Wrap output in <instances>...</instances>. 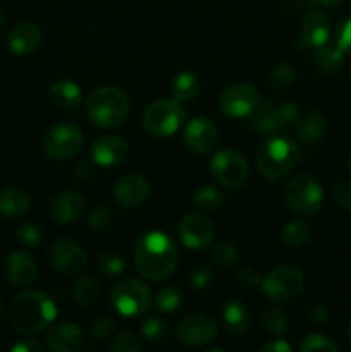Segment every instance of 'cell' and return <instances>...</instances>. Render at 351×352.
<instances>
[{"label":"cell","instance_id":"1","mask_svg":"<svg viewBox=\"0 0 351 352\" xmlns=\"http://www.w3.org/2000/svg\"><path fill=\"white\" fill-rule=\"evenodd\" d=\"M178 248L165 232H147L134 243L133 261L148 280H165L178 267Z\"/></svg>","mask_w":351,"mask_h":352},{"label":"cell","instance_id":"2","mask_svg":"<svg viewBox=\"0 0 351 352\" xmlns=\"http://www.w3.org/2000/svg\"><path fill=\"white\" fill-rule=\"evenodd\" d=\"M57 316L54 299L41 291H26L17 294L9 306V323L21 336L43 332Z\"/></svg>","mask_w":351,"mask_h":352},{"label":"cell","instance_id":"3","mask_svg":"<svg viewBox=\"0 0 351 352\" xmlns=\"http://www.w3.org/2000/svg\"><path fill=\"white\" fill-rule=\"evenodd\" d=\"M86 116L95 126L114 129L129 116V100L117 86H102L86 100Z\"/></svg>","mask_w":351,"mask_h":352},{"label":"cell","instance_id":"4","mask_svg":"<svg viewBox=\"0 0 351 352\" xmlns=\"http://www.w3.org/2000/svg\"><path fill=\"white\" fill-rule=\"evenodd\" d=\"M299 148L291 138L272 136L257 151V167L268 181H279L296 167Z\"/></svg>","mask_w":351,"mask_h":352},{"label":"cell","instance_id":"5","mask_svg":"<svg viewBox=\"0 0 351 352\" xmlns=\"http://www.w3.org/2000/svg\"><path fill=\"white\" fill-rule=\"evenodd\" d=\"M186 110L178 100H155L145 109L143 127L155 138H169L184 124Z\"/></svg>","mask_w":351,"mask_h":352},{"label":"cell","instance_id":"6","mask_svg":"<svg viewBox=\"0 0 351 352\" xmlns=\"http://www.w3.org/2000/svg\"><path fill=\"white\" fill-rule=\"evenodd\" d=\"M262 291L277 305H291L305 291V277L301 272L291 265L274 268L262 280Z\"/></svg>","mask_w":351,"mask_h":352},{"label":"cell","instance_id":"7","mask_svg":"<svg viewBox=\"0 0 351 352\" xmlns=\"http://www.w3.org/2000/svg\"><path fill=\"white\" fill-rule=\"evenodd\" d=\"M282 198L292 212L313 215L323 205V189L317 179L310 175H296L286 182Z\"/></svg>","mask_w":351,"mask_h":352},{"label":"cell","instance_id":"8","mask_svg":"<svg viewBox=\"0 0 351 352\" xmlns=\"http://www.w3.org/2000/svg\"><path fill=\"white\" fill-rule=\"evenodd\" d=\"M151 292L145 282L138 278H126L114 285L110 291V305L119 315L136 318L145 315L150 308Z\"/></svg>","mask_w":351,"mask_h":352},{"label":"cell","instance_id":"9","mask_svg":"<svg viewBox=\"0 0 351 352\" xmlns=\"http://www.w3.org/2000/svg\"><path fill=\"white\" fill-rule=\"evenodd\" d=\"M250 117L251 129L260 134H272L296 124L299 109L292 102L275 105L272 100H262Z\"/></svg>","mask_w":351,"mask_h":352},{"label":"cell","instance_id":"10","mask_svg":"<svg viewBox=\"0 0 351 352\" xmlns=\"http://www.w3.org/2000/svg\"><path fill=\"white\" fill-rule=\"evenodd\" d=\"M213 181L226 189H240L250 175L246 158L234 150H219L210 162Z\"/></svg>","mask_w":351,"mask_h":352},{"label":"cell","instance_id":"11","mask_svg":"<svg viewBox=\"0 0 351 352\" xmlns=\"http://www.w3.org/2000/svg\"><path fill=\"white\" fill-rule=\"evenodd\" d=\"M85 146V136L79 127L72 124H58L47 133L43 141L45 153L54 160L74 158Z\"/></svg>","mask_w":351,"mask_h":352},{"label":"cell","instance_id":"12","mask_svg":"<svg viewBox=\"0 0 351 352\" xmlns=\"http://www.w3.org/2000/svg\"><path fill=\"white\" fill-rule=\"evenodd\" d=\"M257 88L248 82H236L222 91L219 98V109L229 119H244L255 112L260 103Z\"/></svg>","mask_w":351,"mask_h":352},{"label":"cell","instance_id":"13","mask_svg":"<svg viewBox=\"0 0 351 352\" xmlns=\"http://www.w3.org/2000/svg\"><path fill=\"white\" fill-rule=\"evenodd\" d=\"M219 333L217 322L209 315L195 313L179 322L178 339L188 347H203L212 342Z\"/></svg>","mask_w":351,"mask_h":352},{"label":"cell","instance_id":"14","mask_svg":"<svg viewBox=\"0 0 351 352\" xmlns=\"http://www.w3.org/2000/svg\"><path fill=\"white\" fill-rule=\"evenodd\" d=\"M48 263L61 274H78L88 265V254L71 239H58L48 248Z\"/></svg>","mask_w":351,"mask_h":352},{"label":"cell","instance_id":"15","mask_svg":"<svg viewBox=\"0 0 351 352\" xmlns=\"http://www.w3.org/2000/svg\"><path fill=\"white\" fill-rule=\"evenodd\" d=\"M179 237L189 250H205L213 241V226L205 215L188 213L179 222Z\"/></svg>","mask_w":351,"mask_h":352},{"label":"cell","instance_id":"16","mask_svg":"<svg viewBox=\"0 0 351 352\" xmlns=\"http://www.w3.org/2000/svg\"><path fill=\"white\" fill-rule=\"evenodd\" d=\"M184 143L191 151L198 155H206L215 148L219 140V131L215 124L206 117H195L184 126Z\"/></svg>","mask_w":351,"mask_h":352},{"label":"cell","instance_id":"17","mask_svg":"<svg viewBox=\"0 0 351 352\" xmlns=\"http://www.w3.org/2000/svg\"><path fill=\"white\" fill-rule=\"evenodd\" d=\"M127 153H129L127 141L116 134H103L96 138L89 150L93 162L100 167H116L126 160Z\"/></svg>","mask_w":351,"mask_h":352},{"label":"cell","instance_id":"18","mask_svg":"<svg viewBox=\"0 0 351 352\" xmlns=\"http://www.w3.org/2000/svg\"><path fill=\"white\" fill-rule=\"evenodd\" d=\"M332 31L330 17L327 16L326 10L320 7H313L306 12L301 23V47L317 48L320 45L327 43Z\"/></svg>","mask_w":351,"mask_h":352},{"label":"cell","instance_id":"19","mask_svg":"<svg viewBox=\"0 0 351 352\" xmlns=\"http://www.w3.org/2000/svg\"><path fill=\"white\" fill-rule=\"evenodd\" d=\"M114 198L126 208L140 206L150 198V182L138 174L124 175L114 188Z\"/></svg>","mask_w":351,"mask_h":352},{"label":"cell","instance_id":"20","mask_svg":"<svg viewBox=\"0 0 351 352\" xmlns=\"http://www.w3.org/2000/svg\"><path fill=\"white\" fill-rule=\"evenodd\" d=\"M86 210V201L78 192H62L55 196L48 208V215L55 223L78 222Z\"/></svg>","mask_w":351,"mask_h":352},{"label":"cell","instance_id":"21","mask_svg":"<svg viewBox=\"0 0 351 352\" xmlns=\"http://www.w3.org/2000/svg\"><path fill=\"white\" fill-rule=\"evenodd\" d=\"M47 346L55 352H76L85 346V333L72 322L58 323L47 333Z\"/></svg>","mask_w":351,"mask_h":352},{"label":"cell","instance_id":"22","mask_svg":"<svg viewBox=\"0 0 351 352\" xmlns=\"http://www.w3.org/2000/svg\"><path fill=\"white\" fill-rule=\"evenodd\" d=\"M6 268L10 284L16 285V287H26V285L33 284L38 274L34 258L31 254L24 253V251H14V253H10L7 256Z\"/></svg>","mask_w":351,"mask_h":352},{"label":"cell","instance_id":"23","mask_svg":"<svg viewBox=\"0 0 351 352\" xmlns=\"http://www.w3.org/2000/svg\"><path fill=\"white\" fill-rule=\"evenodd\" d=\"M41 43V30L34 23H21L10 30L7 47L14 55L33 54Z\"/></svg>","mask_w":351,"mask_h":352},{"label":"cell","instance_id":"24","mask_svg":"<svg viewBox=\"0 0 351 352\" xmlns=\"http://www.w3.org/2000/svg\"><path fill=\"white\" fill-rule=\"evenodd\" d=\"M222 322L226 329L233 336L240 337L250 332L251 329V315L250 309L236 299H229L222 306Z\"/></svg>","mask_w":351,"mask_h":352},{"label":"cell","instance_id":"25","mask_svg":"<svg viewBox=\"0 0 351 352\" xmlns=\"http://www.w3.org/2000/svg\"><path fill=\"white\" fill-rule=\"evenodd\" d=\"M296 127V136L306 144L317 143L322 140L327 133V119L323 113L320 112H308L305 116H299L295 124Z\"/></svg>","mask_w":351,"mask_h":352},{"label":"cell","instance_id":"26","mask_svg":"<svg viewBox=\"0 0 351 352\" xmlns=\"http://www.w3.org/2000/svg\"><path fill=\"white\" fill-rule=\"evenodd\" d=\"M31 206L30 195L19 188H6L0 191V213L7 219L26 215Z\"/></svg>","mask_w":351,"mask_h":352},{"label":"cell","instance_id":"27","mask_svg":"<svg viewBox=\"0 0 351 352\" xmlns=\"http://www.w3.org/2000/svg\"><path fill=\"white\" fill-rule=\"evenodd\" d=\"M83 98V93L79 85L69 79H58L50 86V102L57 109L72 110L79 107Z\"/></svg>","mask_w":351,"mask_h":352},{"label":"cell","instance_id":"28","mask_svg":"<svg viewBox=\"0 0 351 352\" xmlns=\"http://www.w3.org/2000/svg\"><path fill=\"white\" fill-rule=\"evenodd\" d=\"M313 60H315L317 69H319L322 74H336L341 67H343V58L344 52L337 47L336 43L330 45L329 41L320 47L313 48Z\"/></svg>","mask_w":351,"mask_h":352},{"label":"cell","instance_id":"29","mask_svg":"<svg viewBox=\"0 0 351 352\" xmlns=\"http://www.w3.org/2000/svg\"><path fill=\"white\" fill-rule=\"evenodd\" d=\"M141 336L151 346H165L171 340V329L165 320L150 316L141 323Z\"/></svg>","mask_w":351,"mask_h":352},{"label":"cell","instance_id":"30","mask_svg":"<svg viewBox=\"0 0 351 352\" xmlns=\"http://www.w3.org/2000/svg\"><path fill=\"white\" fill-rule=\"evenodd\" d=\"M200 91V79L195 72L184 71L172 81V95L178 102H189Z\"/></svg>","mask_w":351,"mask_h":352},{"label":"cell","instance_id":"31","mask_svg":"<svg viewBox=\"0 0 351 352\" xmlns=\"http://www.w3.org/2000/svg\"><path fill=\"white\" fill-rule=\"evenodd\" d=\"M312 236V226L306 220H292L282 227L281 241L289 248H299L306 244Z\"/></svg>","mask_w":351,"mask_h":352},{"label":"cell","instance_id":"32","mask_svg":"<svg viewBox=\"0 0 351 352\" xmlns=\"http://www.w3.org/2000/svg\"><path fill=\"white\" fill-rule=\"evenodd\" d=\"M222 192L213 188V186H202L200 189H196L191 198L193 206L203 213L215 212L217 208L222 206Z\"/></svg>","mask_w":351,"mask_h":352},{"label":"cell","instance_id":"33","mask_svg":"<svg viewBox=\"0 0 351 352\" xmlns=\"http://www.w3.org/2000/svg\"><path fill=\"white\" fill-rule=\"evenodd\" d=\"M182 301H184V294H182L181 287L178 285H165L155 296V308L160 313H174L181 308Z\"/></svg>","mask_w":351,"mask_h":352},{"label":"cell","instance_id":"34","mask_svg":"<svg viewBox=\"0 0 351 352\" xmlns=\"http://www.w3.org/2000/svg\"><path fill=\"white\" fill-rule=\"evenodd\" d=\"M100 282L93 277H81L74 282L72 287V299L81 306H89L98 299Z\"/></svg>","mask_w":351,"mask_h":352},{"label":"cell","instance_id":"35","mask_svg":"<svg viewBox=\"0 0 351 352\" xmlns=\"http://www.w3.org/2000/svg\"><path fill=\"white\" fill-rule=\"evenodd\" d=\"M210 256H212L213 263L222 268H227L236 263L240 253H237V248L233 243H229V241H219V243L212 244Z\"/></svg>","mask_w":351,"mask_h":352},{"label":"cell","instance_id":"36","mask_svg":"<svg viewBox=\"0 0 351 352\" xmlns=\"http://www.w3.org/2000/svg\"><path fill=\"white\" fill-rule=\"evenodd\" d=\"M298 349L301 352H337L339 346L323 333H310L299 342Z\"/></svg>","mask_w":351,"mask_h":352},{"label":"cell","instance_id":"37","mask_svg":"<svg viewBox=\"0 0 351 352\" xmlns=\"http://www.w3.org/2000/svg\"><path fill=\"white\" fill-rule=\"evenodd\" d=\"M126 260L117 251H103L98 256V268L102 274L110 275V277H117V275L126 272Z\"/></svg>","mask_w":351,"mask_h":352},{"label":"cell","instance_id":"38","mask_svg":"<svg viewBox=\"0 0 351 352\" xmlns=\"http://www.w3.org/2000/svg\"><path fill=\"white\" fill-rule=\"evenodd\" d=\"M295 79H296L295 67H292L291 64H286V62L272 67L270 74H268V82H270L272 88L279 89V91L288 89L289 86L295 82Z\"/></svg>","mask_w":351,"mask_h":352},{"label":"cell","instance_id":"39","mask_svg":"<svg viewBox=\"0 0 351 352\" xmlns=\"http://www.w3.org/2000/svg\"><path fill=\"white\" fill-rule=\"evenodd\" d=\"M260 322H262V327H264L267 332L275 333V336H279V333L288 330V318H286V315L282 313V309L279 308L265 309V311L262 313Z\"/></svg>","mask_w":351,"mask_h":352},{"label":"cell","instance_id":"40","mask_svg":"<svg viewBox=\"0 0 351 352\" xmlns=\"http://www.w3.org/2000/svg\"><path fill=\"white\" fill-rule=\"evenodd\" d=\"M114 210L110 206H96L88 215V227L93 232H105L112 227Z\"/></svg>","mask_w":351,"mask_h":352},{"label":"cell","instance_id":"41","mask_svg":"<svg viewBox=\"0 0 351 352\" xmlns=\"http://www.w3.org/2000/svg\"><path fill=\"white\" fill-rule=\"evenodd\" d=\"M16 237L23 246L36 248L43 243L45 236L40 226H34V223H24V226H21L19 229H17Z\"/></svg>","mask_w":351,"mask_h":352},{"label":"cell","instance_id":"42","mask_svg":"<svg viewBox=\"0 0 351 352\" xmlns=\"http://www.w3.org/2000/svg\"><path fill=\"white\" fill-rule=\"evenodd\" d=\"M110 352H140L141 342L134 333L131 332H120L117 333L109 344Z\"/></svg>","mask_w":351,"mask_h":352},{"label":"cell","instance_id":"43","mask_svg":"<svg viewBox=\"0 0 351 352\" xmlns=\"http://www.w3.org/2000/svg\"><path fill=\"white\" fill-rule=\"evenodd\" d=\"M114 330V320L109 315H96L92 320V325H89V333H92V339L96 342H103L105 339H109L110 333Z\"/></svg>","mask_w":351,"mask_h":352},{"label":"cell","instance_id":"44","mask_svg":"<svg viewBox=\"0 0 351 352\" xmlns=\"http://www.w3.org/2000/svg\"><path fill=\"white\" fill-rule=\"evenodd\" d=\"M188 280L193 289H205L209 287L210 282L213 280V272L212 268L206 265H196L191 272L188 274Z\"/></svg>","mask_w":351,"mask_h":352},{"label":"cell","instance_id":"45","mask_svg":"<svg viewBox=\"0 0 351 352\" xmlns=\"http://www.w3.org/2000/svg\"><path fill=\"white\" fill-rule=\"evenodd\" d=\"M334 43L344 54H351V17H346L336 26V30H334Z\"/></svg>","mask_w":351,"mask_h":352},{"label":"cell","instance_id":"46","mask_svg":"<svg viewBox=\"0 0 351 352\" xmlns=\"http://www.w3.org/2000/svg\"><path fill=\"white\" fill-rule=\"evenodd\" d=\"M234 280H236V284H240L241 287H248V289L257 287V285L262 284L260 275H258L257 270H255L253 267H250V265L237 268L236 274H234Z\"/></svg>","mask_w":351,"mask_h":352},{"label":"cell","instance_id":"47","mask_svg":"<svg viewBox=\"0 0 351 352\" xmlns=\"http://www.w3.org/2000/svg\"><path fill=\"white\" fill-rule=\"evenodd\" d=\"M334 199L346 212H351V181H341L334 188Z\"/></svg>","mask_w":351,"mask_h":352},{"label":"cell","instance_id":"48","mask_svg":"<svg viewBox=\"0 0 351 352\" xmlns=\"http://www.w3.org/2000/svg\"><path fill=\"white\" fill-rule=\"evenodd\" d=\"M308 322L315 327H323L329 322V309L322 305H312L308 306Z\"/></svg>","mask_w":351,"mask_h":352},{"label":"cell","instance_id":"49","mask_svg":"<svg viewBox=\"0 0 351 352\" xmlns=\"http://www.w3.org/2000/svg\"><path fill=\"white\" fill-rule=\"evenodd\" d=\"M260 352H292V346L284 339H274L265 342L260 347Z\"/></svg>","mask_w":351,"mask_h":352},{"label":"cell","instance_id":"50","mask_svg":"<svg viewBox=\"0 0 351 352\" xmlns=\"http://www.w3.org/2000/svg\"><path fill=\"white\" fill-rule=\"evenodd\" d=\"M43 351L45 347L33 339L21 340V342L14 344L12 346V352H43Z\"/></svg>","mask_w":351,"mask_h":352},{"label":"cell","instance_id":"51","mask_svg":"<svg viewBox=\"0 0 351 352\" xmlns=\"http://www.w3.org/2000/svg\"><path fill=\"white\" fill-rule=\"evenodd\" d=\"M295 2L299 3V6L310 7V9H313V7L323 9V7H337L343 0H295Z\"/></svg>","mask_w":351,"mask_h":352},{"label":"cell","instance_id":"52","mask_svg":"<svg viewBox=\"0 0 351 352\" xmlns=\"http://www.w3.org/2000/svg\"><path fill=\"white\" fill-rule=\"evenodd\" d=\"M93 167L89 162H79L74 165V177L76 179H88L93 175Z\"/></svg>","mask_w":351,"mask_h":352},{"label":"cell","instance_id":"53","mask_svg":"<svg viewBox=\"0 0 351 352\" xmlns=\"http://www.w3.org/2000/svg\"><path fill=\"white\" fill-rule=\"evenodd\" d=\"M3 28H6V17H3V14L0 12V34H2Z\"/></svg>","mask_w":351,"mask_h":352},{"label":"cell","instance_id":"54","mask_svg":"<svg viewBox=\"0 0 351 352\" xmlns=\"http://www.w3.org/2000/svg\"><path fill=\"white\" fill-rule=\"evenodd\" d=\"M346 333H348V339L351 340V320L348 322V327H346Z\"/></svg>","mask_w":351,"mask_h":352},{"label":"cell","instance_id":"55","mask_svg":"<svg viewBox=\"0 0 351 352\" xmlns=\"http://www.w3.org/2000/svg\"><path fill=\"white\" fill-rule=\"evenodd\" d=\"M348 167H350V170H351V153H350V157H348Z\"/></svg>","mask_w":351,"mask_h":352},{"label":"cell","instance_id":"56","mask_svg":"<svg viewBox=\"0 0 351 352\" xmlns=\"http://www.w3.org/2000/svg\"><path fill=\"white\" fill-rule=\"evenodd\" d=\"M2 311H3V305H2V301H0V316H2Z\"/></svg>","mask_w":351,"mask_h":352},{"label":"cell","instance_id":"57","mask_svg":"<svg viewBox=\"0 0 351 352\" xmlns=\"http://www.w3.org/2000/svg\"><path fill=\"white\" fill-rule=\"evenodd\" d=\"M350 81H351V69H350Z\"/></svg>","mask_w":351,"mask_h":352}]
</instances>
